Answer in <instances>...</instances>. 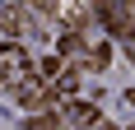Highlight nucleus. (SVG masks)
Returning a JSON list of instances; mask_svg holds the SVG:
<instances>
[{
  "mask_svg": "<svg viewBox=\"0 0 135 130\" xmlns=\"http://www.w3.org/2000/svg\"><path fill=\"white\" fill-rule=\"evenodd\" d=\"M126 102H135V93H126Z\"/></svg>",
  "mask_w": 135,
  "mask_h": 130,
  "instance_id": "423d86ee",
  "label": "nucleus"
},
{
  "mask_svg": "<svg viewBox=\"0 0 135 130\" xmlns=\"http://www.w3.org/2000/svg\"><path fill=\"white\" fill-rule=\"evenodd\" d=\"M42 98H47V79H23L19 84V102L23 107H42Z\"/></svg>",
  "mask_w": 135,
  "mask_h": 130,
  "instance_id": "f257e3e1",
  "label": "nucleus"
},
{
  "mask_svg": "<svg viewBox=\"0 0 135 130\" xmlns=\"http://www.w3.org/2000/svg\"><path fill=\"white\" fill-rule=\"evenodd\" d=\"M70 121H75V126H84V130H89V126H93V121H98V107H89V102H75V107H70Z\"/></svg>",
  "mask_w": 135,
  "mask_h": 130,
  "instance_id": "f03ea898",
  "label": "nucleus"
},
{
  "mask_svg": "<svg viewBox=\"0 0 135 130\" xmlns=\"http://www.w3.org/2000/svg\"><path fill=\"white\" fill-rule=\"evenodd\" d=\"M61 126V116L56 112H42V116H33V130H56Z\"/></svg>",
  "mask_w": 135,
  "mask_h": 130,
  "instance_id": "20e7f679",
  "label": "nucleus"
},
{
  "mask_svg": "<svg viewBox=\"0 0 135 130\" xmlns=\"http://www.w3.org/2000/svg\"><path fill=\"white\" fill-rule=\"evenodd\" d=\"M131 130H135V126H131Z\"/></svg>",
  "mask_w": 135,
  "mask_h": 130,
  "instance_id": "0eeeda50",
  "label": "nucleus"
},
{
  "mask_svg": "<svg viewBox=\"0 0 135 130\" xmlns=\"http://www.w3.org/2000/svg\"><path fill=\"white\" fill-rule=\"evenodd\" d=\"M51 88L61 93V98H70V93L79 88V74H61V79H56V84H51Z\"/></svg>",
  "mask_w": 135,
  "mask_h": 130,
  "instance_id": "7ed1b4c3",
  "label": "nucleus"
},
{
  "mask_svg": "<svg viewBox=\"0 0 135 130\" xmlns=\"http://www.w3.org/2000/svg\"><path fill=\"white\" fill-rule=\"evenodd\" d=\"M107 61H112V51H107V47H93V51H89V65H98V70H103Z\"/></svg>",
  "mask_w": 135,
  "mask_h": 130,
  "instance_id": "39448f33",
  "label": "nucleus"
}]
</instances>
